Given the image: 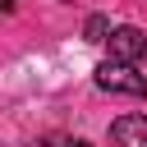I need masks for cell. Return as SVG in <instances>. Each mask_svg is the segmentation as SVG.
I'll use <instances>...</instances> for the list:
<instances>
[{
  "instance_id": "1",
  "label": "cell",
  "mask_w": 147,
  "mask_h": 147,
  "mask_svg": "<svg viewBox=\"0 0 147 147\" xmlns=\"http://www.w3.org/2000/svg\"><path fill=\"white\" fill-rule=\"evenodd\" d=\"M96 87L101 92H119V96H147V78L133 69V64H119V60H106L96 64Z\"/></svg>"
},
{
  "instance_id": "2",
  "label": "cell",
  "mask_w": 147,
  "mask_h": 147,
  "mask_svg": "<svg viewBox=\"0 0 147 147\" xmlns=\"http://www.w3.org/2000/svg\"><path fill=\"white\" fill-rule=\"evenodd\" d=\"M106 46H110V60H119V64H133V60H142L147 55V32H138V28H115L110 37H106Z\"/></svg>"
},
{
  "instance_id": "3",
  "label": "cell",
  "mask_w": 147,
  "mask_h": 147,
  "mask_svg": "<svg viewBox=\"0 0 147 147\" xmlns=\"http://www.w3.org/2000/svg\"><path fill=\"white\" fill-rule=\"evenodd\" d=\"M110 142L115 147H147V115H119L110 124Z\"/></svg>"
},
{
  "instance_id": "4",
  "label": "cell",
  "mask_w": 147,
  "mask_h": 147,
  "mask_svg": "<svg viewBox=\"0 0 147 147\" xmlns=\"http://www.w3.org/2000/svg\"><path fill=\"white\" fill-rule=\"evenodd\" d=\"M110 32H115V28H110V18H106V14H92V18L83 23V37H87V41H106Z\"/></svg>"
},
{
  "instance_id": "5",
  "label": "cell",
  "mask_w": 147,
  "mask_h": 147,
  "mask_svg": "<svg viewBox=\"0 0 147 147\" xmlns=\"http://www.w3.org/2000/svg\"><path fill=\"white\" fill-rule=\"evenodd\" d=\"M64 147H92V142H87V138H69Z\"/></svg>"
},
{
  "instance_id": "6",
  "label": "cell",
  "mask_w": 147,
  "mask_h": 147,
  "mask_svg": "<svg viewBox=\"0 0 147 147\" xmlns=\"http://www.w3.org/2000/svg\"><path fill=\"white\" fill-rule=\"evenodd\" d=\"M0 5H5V9H18V0H0Z\"/></svg>"
}]
</instances>
